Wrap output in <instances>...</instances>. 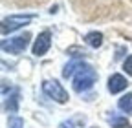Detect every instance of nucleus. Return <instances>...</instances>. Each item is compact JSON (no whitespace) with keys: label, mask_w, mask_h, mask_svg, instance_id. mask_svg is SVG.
<instances>
[{"label":"nucleus","mask_w":132,"mask_h":128,"mask_svg":"<svg viewBox=\"0 0 132 128\" xmlns=\"http://www.w3.org/2000/svg\"><path fill=\"white\" fill-rule=\"evenodd\" d=\"M95 81H97L95 70H94L92 66H88V64H85V66H82V68L75 73V77H73V90H75L77 93L86 92V90H90V88L95 84Z\"/></svg>","instance_id":"1"},{"label":"nucleus","mask_w":132,"mask_h":128,"mask_svg":"<svg viewBox=\"0 0 132 128\" xmlns=\"http://www.w3.org/2000/svg\"><path fill=\"white\" fill-rule=\"evenodd\" d=\"M29 39H31V35H29V33H22V35H19V37L9 39V40H2V50H4L6 53L19 55V53H22L26 48H28Z\"/></svg>","instance_id":"2"},{"label":"nucleus","mask_w":132,"mask_h":128,"mask_svg":"<svg viewBox=\"0 0 132 128\" xmlns=\"http://www.w3.org/2000/svg\"><path fill=\"white\" fill-rule=\"evenodd\" d=\"M42 90H44V93L48 95L50 99H53L57 103H66V101L70 99L68 97V92L59 84V81H44Z\"/></svg>","instance_id":"3"},{"label":"nucleus","mask_w":132,"mask_h":128,"mask_svg":"<svg viewBox=\"0 0 132 128\" xmlns=\"http://www.w3.org/2000/svg\"><path fill=\"white\" fill-rule=\"evenodd\" d=\"M33 20V15H11V17L2 20V35H7L11 31L19 29Z\"/></svg>","instance_id":"4"},{"label":"nucleus","mask_w":132,"mask_h":128,"mask_svg":"<svg viewBox=\"0 0 132 128\" xmlns=\"http://www.w3.org/2000/svg\"><path fill=\"white\" fill-rule=\"evenodd\" d=\"M50 46H52V33L50 31H42V33L37 37L35 44H33V55H44L48 50H50Z\"/></svg>","instance_id":"5"},{"label":"nucleus","mask_w":132,"mask_h":128,"mask_svg":"<svg viewBox=\"0 0 132 128\" xmlns=\"http://www.w3.org/2000/svg\"><path fill=\"white\" fill-rule=\"evenodd\" d=\"M127 79L119 73H114L110 79H108V92L110 93H119L123 90H127Z\"/></svg>","instance_id":"6"},{"label":"nucleus","mask_w":132,"mask_h":128,"mask_svg":"<svg viewBox=\"0 0 132 128\" xmlns=\"http://www.w3.org/2000/svg\"><path fill=\"white\" fill-rule=\"evenodd\" d=\"M85 42L90 46V48H99L103 44V35L99 31H90V33L85 37Z\"/></svg>","instance_id":"7"},{"label":"nucleus","mask_w":132,"mask_h":128,"mask_svg":"<svg viewBox=\"0 0 132 128\" xmlns=\"http://www.w3.org/2000/svg\"><path fill=\"white\" fill-rule=\"evenodd\" d=\"M82 66H85V62H82V60H72L70 64H66V66H64V70H62V77H66V79L72 77L73 71H79Z\"/></svg>","instance_id":"8"},{"label":"nucleus","mask_w":132,"mask_h":128,"mask_svg":"<svg viewBox=\"0 0 132 128\" xmlns=\"http://www.w3.org/2000/svg\"><path fill=\"white\" fill-rule=\"evenodd\" d=\"M118 106H119L121 112H125V114H132V93L123 95L119 99V103H118Z\"/></svg>","instance_id":"9"},{"label":"nucleus","mask_w":132,"mask_h":128,"mask_svg":"<svg viewBox=\"0 0 132 128\" xmlns=\"http://www.w3.org/2000/svg\"><path fill=\"white\" fill-rule=\"evenodd\" d=\"M6 110H9L11 114H15V112L19 110V92H15L11 97L6 101Z\"/></svg>","instance_id":"10"},{"label":"nucleus","mask_w":132,"mask_h":128,"mask_svg":"<svg viewBox=\"0 0 132 128\" xmlns=\"http://www.w3.org/2000/svg\"><path fill=\"white\" fill-rule=\"evenodd\" d=\"M108 121H110L112 128H125V126L128 124V121H127L125 117H118V115H112Z\"/></svg>","instance_id":"11"},{"label":"nucleus","mask_w":132,"mask_h":128,"mask_svg":"<svg viewBox=\"0 0 132 128\" xmlns=\"http://www.w3.org/2000/svg\"><path fill=\"white\" fill-rule=\"evenodd\" d=\"M24 126V121L20 117H11L9 119V128H22Z\"/></svg>","instance_id":"12"},{"label":"nucleus","mask_w":132,"mask_h":128,"mask_svg":"<svg viewBox=\"0 0 132 128\" xmlns=\"http://www.w3.org/2000/svg\"><path fill=\"white\" fill-rule=\"evenodd\" d=\"M123 70H125L128 75H132V55H130V57H127V60L123 62Z\"/></svg>","instance_id":"13"},{"label":"nucleus","mask_w":132,"mask_h":128,"mask_svg":"<svg viewBox=\"0 0 132 128\" xmlns=\"http://www.w3.org/2000/svg\"><path fill=\"white\" fill-rule=\"evenodd\" d=\"M59 128H75V121H73V119H70V121H62V123L59 124Z\"/></svg>","instance_id":"14"}]
</instances>
